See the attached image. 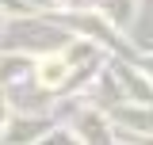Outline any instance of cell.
Masks as SVG:
<instances>
[{"instance_id":"cell-1","label":"cell","mask_w":153,"mask_h":145,"mask_svg":"<svg viewBox=\"0 0 153 145\" xmlns=\"http://www.w3.org/2000/svg\"><path fill=\"white\" fill-rule=\"evenodd\" d=\"M38 76H42V84H46V88L61 84V76H65V65H61V57H46V61H42V69H38Z\"/></svg>"}]
</instances>
